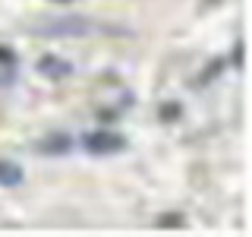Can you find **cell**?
<instances>
[{
  "mask_svg": "<svg viewBox=\"0 0 252 237\" xmlns=\"http://www.w3.org/2000/svg\"><path fill=\"white\" fill-rule=\"evenodd\" d=\"M0 180H6V184H16V180H19V171H6V164H0Z\"/></svg>",
  "mask_w": 252,
  "mask_h": 237,
  "instance_id": "6da1fadb",
  "label": "cell"
}]
</instances>
